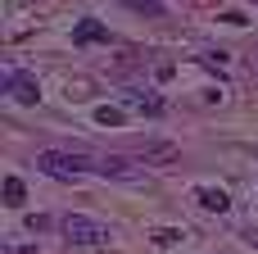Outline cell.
Masks as SVG:
<instances>
[{
	"instance_id": "cell-2",
	"label": "cell",
	"mask_w": 258,
	"mask_h": 254,
	"mask_svg": "<svg viewBox=\"0 0 258 254\" xmlns=\"http://www.w3.org/2000/svg\"><path fill=\"white\" fill-rule=\"evenodd\" d=\"M59 232H63L73 245H104V241H109V227L95 223V218H86V214H63V218H59Z\"/></svg>"
},
{
	"instance_id": "cell-13",
	"label": "cell",
	"mask_w": 258,
	"mask_h": 254,
	"mask_svg": "<svg viewBox=\"0 0 258 254\" xmlns=\"http://www.w3.org/2000/svg\"><path fill=\"white\" fill-rule=\"evenodd\" d=\"M249 241H254V245H258V232H249Z\"/></svg>"
},
{
	"instance_id": "cell-1",
	"label": "cell",
	"mask_w": 258,
	"mask_h": 254,
	"mask_svg": "<svg viewBox=\"0 0 258 254\" xmlns=\"http://www.w3.org/2000/svg\"><path fill=\"white\" fill-rule=\"evenodd\" d=\"M36 168L50 173V177H59V182H73V177H82L91 168V159L86 155H68V150H41L36 155Z\"/></svg>"
},
{
	"instance_id": "cell-7",
	"label": "cell",
	"mask_w": 258,
	"mask_h": 254,
	"mask_svg": "<svg viewBox=\"0 0 258 254\" xmlns=\"http://www.w3.org/2000/svg\"><path fill=\"white\" fill-rule=\"evenodd\" d=\"M122 118H127V114H122V109H113V105L95 109V123H100V127H122Z\"/></svg>"
},
{
	"instance_id": "cell-6",
	"label": "cell",
	"mask_w": 258,
	"mask_h": 254,
	"mask_svg": "<svg viewBox=\"0 0 258 254\" xmlns=\"http://www.w3.org/2000/svg\"><path fill=\"white\" fill-rule=\"evenodd\" d=\"M95 173H104V177H132V164L127 159H118V155H109V159H100V168Z\"/></svg>"
},
{
	"instance_id": "cell-11",
	"label": "cell",
	"mask_w": 258,
	"mask_h": 254,
	"mask_svg": "<svg viewBox=\"0 0 258 254\" xmlns=\"http://www.w3.org/2000/svg\"><path fill=\"white\" fill-rule=\"evenodd\" d=\"M132 109H141V114L159 118V114H163V100H145V95H141V100H132Z\"/></svg>"
},
{
	"instance_id": "cell-12",
	"label": "cell",
	"mask_w": 258,
	"mask_h": 254,
	"mask_svg": "<svg viewBox=\"0 0 258 254\" xmlns=\"http://www.w3.org/2000/svg\"><path fill=\"white\" fill-rule=\"evenodd\" d=\"M177 241H181V232H168V227L154 232V245H159V250H168V245H177Z\"/></svg>"
},
{
	"instance_id": "cell-10",
	"label": "cell",
	"mask_w": 258,
	"mask_h": 254,
	"mask_svg": "<svg viewBox=\"0 0 258 254\" xmlns=\"http://www.w3.org/2000/svg\"><path fill=\"white\" fill-rule=\"evenodd\" d=\"M23 195H27L23 182H18V177H5V205H23Z\"/></svg>"
},
{
	"instance_id": "cell-4",
	"label": "cell",
	"mask_w": 258,
	"mask_h": 254,
	"mask_svg": "<svg viewBox=\"0 0 258 254\" xmlns=\"http://www.w3.org/2000/svg\"><path fill=\"white\" fill-rule=\"evenodd\" d=\"M190 195H195V205H200V209H209V214H227V209H231L227 191H218V186H195Z\"/></svg>"
},
{
	"instance_id": "cell-3",
	"label": "cell",
	"mask_w": 258,
	"mask_h": 254,
	"mask_svg": "<svg viewBox=\"0 0 258 254\" xmlns=\"http://www.w3.org/2000/svg\"><path fill=\"white\" fill-rule=\"evenodd\" d=\"M5 91H9L18 105H36V100H41V82H36L32 73H23V68L5 73Z\"/></svg>"
},
{
	"instance_id": "cell-8",
	"label": "cell",
	"mask_w": 258,
	"mask_h": 254,
	"mask_svg": "<svg viewBox=\"0 0 258 254\" xmlns=\"http://www.w3.org/2000/svg\"><path fill=\"white\" fill-rule=\"evenodd\" d=\"M168 164V159H177V145H145V164Z\"/></svg>"
},
{
	"instance_id": "cell-5",
	"label": "cell",
	"mask_w": 258,
	"mask_h": 254,
	"mask_svg": "<svg viewBox=\"0 0 258 254\" xmlns=\"http://www.w3.org/2000/svg\"><path fill=\"white\" fill-rule=\"evenodd\" d=\"M95 41H109V27L95 23V18H82L73 27V45H95Z\"/></svg>"
},
{
	"instance_id": "cell-9",
	"label": "cell",
	"mask_w": 258,
	"mask_h": 254,
	"mask_svg": "<svg viewBox=\"0 0 258 254\" xmlns=\"http://www.w3.org/2000/svg\"><path fill=\"white\" fill-rule=\"evenodd\" d=\"M127 9H136V14H150V18H159L163 14V0H122Z\"/></svg>"
}]
</instances>
